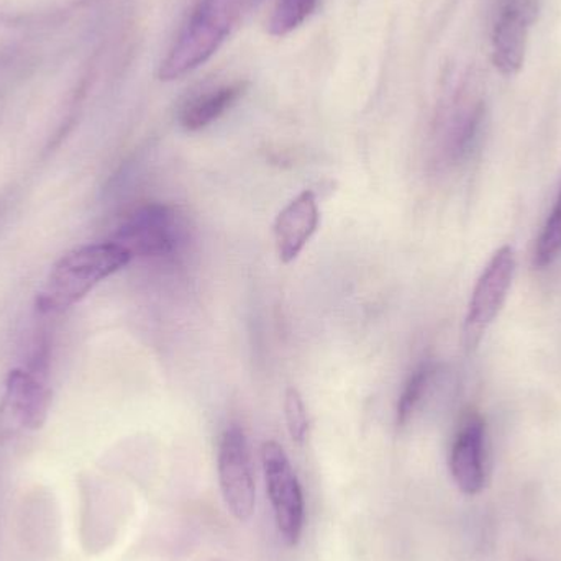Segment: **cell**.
Wrapping results in <instances>:
<instances>
[{
	"label": "cell",
	"instance_id": "cell-1",
	"mask_svg": "<svg viewBox=\"0 0 561 561\" xmlns=\"http://www.w3.org/2000/svg\"><path fill=\"white\" fill-rule=\"evenodd\" d=\"M249 0H199L161 62V81H174L209 61L239 22Z\"/></svg>",
	"mask_w": 561,
	"mask_h": 561
},
{
	"label": "cell",
	"instance_id": "cell-2",
	"mask_svg": "<svg viewBox=\"0 0 561 561\" xmlns=\"http://www.w3.org/2000/svg\"><path fill=\"white\" fill-rule=\"evenodd\" d=\"M134 256L115 242L81 247L62 256L49 273L39 293L38 307L56 312L75 306L99 283L121 272Z\"/></svg>",
	"mask_w": 561,
	"mask_h": 561
},
{
	"label": "cell",
	"instance_id": "cell-3",
	"mask_svg": "<svg viewBox=\"0 0 561 561\" xmlns=\"http://www.w3.org/2000/svg\"><path fill=\"white\" fill-rule=\"evenodd\" d=\"M514 275H516V255L513 247H501L481 273L471 293L463 323V345L467 352L478 348L488 329L500 316L510 296Z\"/></svg>",
	"mask_w": 561,
	"mask_h": 561
},
{
	"label": "cell",
	"instance_id": "cell-4",
	"mask_svg": "<svg viewBox=\"0 0 561 561\" xmlns=\"http://www.w3.org/2000/svg\"><path fill=\"white\" fill-rule=\"evenodd\" d=\"M187 222L171 206L141 207L121 227L115 243L131 256H174L186 242Z\"/></svg>",
	"mask_w": 561,
	"mask_h": 561
},
{
	"label": "cell",
	"instance_id": "cell-5",
	"mask_svg": "<svg viewBox=\"0 0 561 561\" xmlns=\"http://www.w3.org/2000/svg\"><path fill=\"white\" fill-rule=\"evenodd\" d=\"M262 463L280 539L287 547H296L302 536L306 519L302 488L296 471L278 442L263 444Z\"/></svg>",
	"mask_w": 561,
	"mask_h": 561
},
{
	"label": "cell",
	"instance_id": "cell-6",
	"mask_svg": "<svg viewBox=\"0 0 561 561\" xmlns=\"http://www.w3.org/2000/svg\"><path fill=\"white\" fill-rule=\"evenodd\" d=\"M217 473L227 510L239 523L255 513L256 486L245 432L232 425L224 432L217 454Z\"/></svg>",
	"mask_w": 561,
	"mask_h": 561
},
{
	"label": "cell",
	"instance_id": "cell-7",
	"mask_svg": "<svg viewBox=\"0 0 561 561\" xmlns=\"http://www.w3.org/2000/svg\"><path fill=\"white\" fill-rule=\"evenodd\" d=\"M455 484L467 496H477L486 484V424L480 414L465 419L450 451Z\"/></svg>",
	"mask_w": 561,
	"mask_h": 561
},
{
	"label": "cell",
	"instance_id": "cell-8",
	"mask_svg": "<svg viewBox=\"0 0 561 561\" xmlns=\"http://www.w3.org/2000/svg\"><path fill=\"white\" fill-rule=\"evenodd\" d=\"M320 213L316 194L304 191L276 217L275 240L280 262L293 263L319 229Z\"/></svg>",
	"mask_w": 561,
	"mask_h": 561
},
{
	"label": "cell",
	"instance_id": "cell-9",
	"mask_svg": "<svg viewBox=\"0 0 561 561\" xmlns=\"http://www.w3.org/2000/svg\"><path fill=\"white\" fill-rule=\"evenodd\" d=\"M530 5L500 9L493 32V61L501 75L514 76L523 68L529 36Z\"/></svg>",
	"mask_w": 561,
	"mask_h": 561
},
{
	"label": "cell",
	"instance_id": "cell-10",
	"mask_svg": "<svg viewBox=\"0 0 561 561\" xmlns=\"http://www.w3.org/2000/svg\"><path fill=\"white\" fill-rule=\"evenodd\" d=\"M51 404V392L35 376L22 369H13L7 378V414L26 431H38L45 424Z\"/></svg>",
	"mask_w": 561,
	"mask_h": 561
},
{
	"label": "cell",
	"instance_id": "cell-11",
	"mask_svg": "<svg viewBox=\"0 0 561 561\" xmlns=\"http://www.w3.org/2000/svg\"><path fill=\"white\" fill-rule=\"evenodd\" d=\"M245 92L243 82L217 85L191 98L181 108L180 121L186 130L199 131L219 121Z\"/></svg>",
	"mask_w": 561,
	"mask_h": 561
},
{
	"label": "cell",
	"instance_id": "cell-12",
	"mask_svg": "<svg viewBox=\"0 0 561 561\" xmlns=\"http://www.w3.org/2000/svg\"><path fill=\"white\" fill-rule=\"evenodd\" d=\"M438 368L434 363H422L409 376L398 402V425H405L427 396Z\"/></svg>",
	"mask_w": 561,
	"mask_h": 561
},
{
	"label": "cell",
	"instance_id": "cell-13",
	"mask_svg": "<svg viewBox=\"0 0 561 561\" xmlns=\"http://www.w3.org/2000/svg\"><path fill=\"white\" fill-rule=\"evenodd\" d=\"M561 255V190L556 206L540 232L534 250V266L539 270L556 263Z\"/></svg>",
	"mask_w": 561,
	"mask_h": 561
},
{
	"label": "cell",
	"instance_id": "cell-14",
	"mask_svg": "<svg viewBox=\"0 0 561 561\" xmlns=\"http://www.w3.org/2000/svg\"><path fill=\"white\" fill-rule=\"evenodd\" d=\"M316 7L317 0H278L270 19V33L275 36L289 35L312 15Z\"/></svg>",
	"mask_w": 561,
	"mask_h": 561
},
{
	"label": "cell",
	"instance_id": "cell-15",
	"mask_svg": "<svg viewBox=\"0 0 561 561\" xmlns=\"http://www.w3.org/2000/svg\"><path fill=\"white\" fill-rule=\"evenodd\" d=\"M284 417H286L287 432L296 444H304L309 432L306 405L302 396L296 388H287L284 394Z\"/></svg>",
	"mask_w": 561,
	"mask_h": 561
}]
</instances>
